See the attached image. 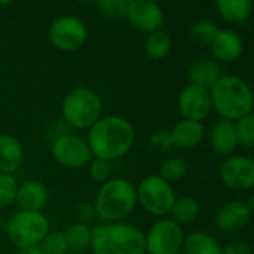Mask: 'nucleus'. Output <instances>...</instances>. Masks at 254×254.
I'll use <instances>...</instances> for the list:
<instances>
[{
    "label": "nucleus",
    "instance_id": "nucleus-36",
    "mask_svg": "<svg viewBox=\"0 0 254 254\" xmlns=\"http://www.w3.org/2000/svg\"><path fill=\"white\" fill-rule=\"evenodd\" d=\"M15 254H44V253L39 248V245H36V247H27V248H17Z\"/></svg>",
    "mask_w": 254,
    "mask_h": 254
},
{
    "label": "nucleus",
    "instance_id": "nucleus-34",
    "mask_svg": "<svg viewBox=\"0 0 254 254\" xmlns=\"http://www.w3.org/2000/svg\"><path fill=\"white\" fill-rule=\"evenodd\" d=\"M221 254H253L248 242L242 239H232L221 247Z\"/></svg>",
    "mask_w": 254,
    "mask_h": 254
},
{
    "label": "nucleus",
    "instance_id": "nucleus-14",
    "mask_svg": "<svg viewBox=\"0 0 254 254\" xmlns=\"http://www.w3.org/2000/svg\"><path fill=\"white\" fill-rule=\"evenodd\" d=\"M127 20L141 32L154 33L157 30H162L165 14L160 6L151 0H133L129 14H127Z\"/></svg>",
    "mask_w": 254,
    "mask_h": 254
},
{
    "label": "nucleus",
    "instance_id": "nucleus-9",
    "mask_svg": "<svg viewBox=\"0 0 254 254\" xmlns=\"http://www.w3.org/2000/svg\"><path fill=\"white\" fill-rule=\"evenodd\" d=\"M186 233L172 218H159L145 233V254H180Z\"/></svg>",
    "mask_w": 254,
    "mask_h": 254
},
{
    "label": "nucleus",
    "instance_id": "nucleus-25",
    "mask_svg": "<svg viewBox=\"0 0 254 254\" xmlns=\"http://www.w3.org/2000/svg\"><path fill=\"white\" fill-rule=\"evenodd\" d=\"M171 47H172L171 36L163 30H157L154 33H150V36L144 45V50H145V54L148 59L163 60L169 54Z\"/></svg>",
    "mask_w": 254,
    "mask_h": 254
},
{
    "label": "nucleus",
    "instance_id": "nucleus-33",
    "mask_svg": "<svg viewBox=\"0 0 254 254\" xmlns=\"http://www.w3.org/2000/svg\"><path fill=\"white\" fill-rule=\"evenodd\" d=\"M148 145H150V148H151L154 153L168 154V153L174 148V144H172L169 130H166V129L154 130V132L150 135V138H148Z\"/></svg>",
    "mask_w": 254,
    "mask_h": 254
},
{
    "label": "nucleus",
    "instance_id": "nucleus-8",
    "mask_svg": "<svg viewBox=\"0 0 254 254\" xmlns=\"http://www.w3.org/2000/svg\"><path fill=\"white\" fill-rule=\"evenodd\" d=\"M50 153L56 163L66 169H84L93 160L87 139L70 132L54 138L50 144Z\"/></svg>",
    "mask_w": 254,
    "mask_h": 254
},
{
    "label": "nucleus",
    "instance_id": "nucleus-12",
    "mask_svg": "<svg viewBox=\"0 0 254 254\" xmlns=\"http://www.w3.org/2000/svg\"><path fill=\"white\" fill-rule=\"evenodd\" d=\"M177 106L181 118L203 123L212 112L209 90L189 84L178 94Z\"/></svg>",
    "mask_w": 254,
    "mask_h": 254
},
{
    "label": "nucleus",
    "instance_id": "nucleus-3",
    "mask_svg": "<svg viewBox=\"0 0 254 254\" xmlns=\"http://www.w3.org/2000/svg\"><path fill=\"white\" fill-rule=\"evenodd\" d=\"M91 254H145V232L129 221L100 223L93 227Z\"/></svg>",
    "mask_w": 254,
    "mask_h": 254
},
{
    "label": "nucleus",
    "instance_id": "nucleus-24",
    "mask_svg": "<svg viewBox=\"0 0 254 254\" xmlns=\"http://www.w3.org/2000/svg\"><path fill=\"white\" fill-rule=\"evenodd\" d=\"M69 253L73 254H82L85 251H90L91 247V235L93 227H90L87 223H75L67 230H64Z\"/></svg>",
    "mask_w": 254,
    "mask_h": 254
},
{
    "label": "nucleus",
    "instance_id": "nucleus-19",
    "mask_svg": "<svg viewBox=\"0 0 254 254\" xmlns=\"http://www.w3.org/2000/svg\"><path fill=\"white\" fill-rule=\"evenodd\" d=\"M214 57L218 62L230 63L238 60L244 51V42L233 30H220L214 42L211 44Z\"/></svg>",
    "mask_w": 254,
    "mask_h": 254
},
{
    "label": "nucleus",
    "instance_id": "nucleus-15",
    "mask_svg": "<svg viewBox=\"0 0 254 254\" xmlns=\"http://www.w3.org/2000/svg\"><path fill=\"white\" fill-rule=\"evenodd\" d=\"M48 200H50V191L42 181L27 180L18 183L15 205L18 206L20 211L44 212L45 206L48 205Z\"/></svg>",
    "mask_w": 254,
    "mask_h": 254
},
{
    "label": "nucleus",
    "instance_id": "nucleus-31",
    "mask_svg": "<svg viewBox=\"0 0 254 254\" xmlns=\"http://www.w3.org/2000/svg\"><path fill=\"white\" fill-rule=\"evenodd\" d=\"M18 181L14 175L0 174V209H6L15 203Z\"/></svg>",
    "mask_w": 254,
    "mask_h": 254
},
{
    "label": "nucleus",
    "instance_id": "nucleus-27",
    "mask_svg": "<svg viewBox=\"0 0 254 254\" xmlns=\"http://www.w3.org/2000/svg\"><path fill=\"white\" fill-rule=\"evenodd\" d=\"M235 132L238 147L253 148L254 147V114L244 115L235 121Z\"/></svg>",
    "mask_w": 254,
    "mask_h": 254
},
{
    "label": "nucleus",
    "instance_id": "nucleus-22",
    "mask_svg": "<svg viewBox=\"0 0 254 254\" xmlns=\"http://www.w3.org/2000/svg\"><path fill=\"white\" fill-rule=\"evenodd\" d=\"M221 244L205 232H191L186 235L183 251L184 254H221Z\"/></svg>",
    "mask_w": 254,
    "mask_h": 254
},
{
    "label": "nucleus",
    "instance_id": "nucleus-10",
    "mask_svg": "<svg viewBox=\"0 0 254 254\" xmlns=\"http://www.w3.org/2000/svg\"><path fill=\"white\" fill-rule=\"evenodd\" d=\"M218 177L229 190H251L254 189V159L242 154L227 156L218 166Z\"/></svg>",
    "mask_w": 254,
    "mask_h": 254
},
{
    "label": "nucleus",
    "instance_id": "nucleus-30",
    "mask_svg": "<svg viewBox=\"0 0 254 254\" xmlns=\"http://www.w3.org/2000/svg\"><path fill=\"white\" fill-rule=\"evenodd\" d=\"M220 29L209 20L196 21L190 29V38L200 45H211L217 38Z\"/></svg>",
    "mask_w": 254,
    "mask_h": 254
},
{
    "label": "nucleus",
    "instance_id": "nucleus-7",
    "mask_svg": "<svg viewBox=\"0 0 254 254\" xmlns=\"http://www.w3.org/2000/svg\"><path fill=\"white\" fill-rule=\"evenodd\" d=\"M138 206L150 215L165 218L171 214L172 205L177 199L172 184L165 181L159 174L144 177L136 186Z\"/></svg>",
    "mask_w": 254,
    "mask_h": 254
},
{
    "label": "nucleus",
    "instance_id": "nucleus-20",
    "mask_svg": "<svg viewBox=\"0 0 254 254\" xmlns=\"http://www.w3.org/2000/svg\"><path fill=\"white\" fill-rule=\"evenodd\" d=\"M221 67L218 62L212 59H200L191 63V66L187 70V79L189 84L197 85L206 90H211V87L221 78Z\"/></svg>",
    "mask_w": 254,
    "mask_h": 254
},
{
    "label": "nucleus",
    "instance_id": "nucleus-1",
    "mask_svg": "<svg viewBox=\"0 0 254 254\" xmlns=\"http://www.w3.org/2000/svg\"><path fill=\"white\" fill-rule=\"evenodd\" d=\"M87 132L93 157L108 162L127 156L136 141L133 124L121 115H102Z\"/></svg>",
    "mask_w": 254,
    "mask_h": 254
},
{
    "label": "nucleus",
    "instance_id": "nucleus-16",
    "mask_svg": "<svg viewBox=\"0 0 254 254\" xmlns=\"http://www.w3.org/2000/svg\"><path fill=\"white\" fill-rule=\"evenodd\" d=\"M24 160L26 150L21 141L11 133H0V174L15 175Z\"/></svg>",
    "mask_w": 254,
    "mask_h": 254
},
{
    "label": "nucleus",
    "instance_id": "nucleus-29",
    "mask_svg": "<svg viewBox=\"0 0 254 254\" xmlns=\"http://www.w3.org/2000/svg\"><path fill=\"white\" fill-rule=\"evenodd\" d=\"M97 9L108 18L118 20V18H127L129 9L133 3V0H96Z\"/></svg>",
    "mask_w": 254,
    "mask_h": 254
},
{
    "label": "nucleus",
    "instance_id": "nucleus-35",
    "mask_svg": "<svg viewBox=\"0 0 254 254\" xmlns=\"http://www.w3.org/2000/svg\"><path fill=\"white\" fill-rule=\"evenodd\" d=\"M78 218H79V223H87L91 221L93 218H96V209L93 206V203H79L75 209Z\"/></svg>",
    "mask_w": 254,
    "mask_h": 254
},
{
    "label": "nucleus",
    "instance_id": "nucleus-4",
    "mask_svg": "<svg viewBox=\"0 0 254 254\" xmlns=\"http://www.w3.org/2000/svg\"><path fill=\"white\" fill-rule=\"evenodd\" d=\"M209 94L212 111H215L220 118L235 123L244 115L253 112L254 93L239 76L221 75V78L211 87Z\"/></svg>",
    "mask_w": 254,
    "mask_h": 254
},
{
    "label": "nucleus",
    "instance_id": "nucleus-17",
    "mask_svg": "<svg viewBox=\"0 0 254 254\" xmlns=\"http://www.w3.org/2000/svg\"><path fill=\"white\" fill-rule=\"evenodd\" d=\"M174 148L180 150H193L199 147L205 138V126L203 123L181 118L177 121L169 130Z\"/></svg>",
    "mask_w": 254,
    "mask_h": 254
},
{
    "label": "nucleus",
    "instance_id": "nucleus-37",
    "mask_svg": "<svg viewBox=\"0 0 254 254\" xmlns=\"http://www.w3.org/2000/svg\"><path fill=\"white\" fill-rule=\"evenodd\" d=\"M247 205H248V208H250L251 214H254V190L250 193V196H248V200H247Z\"/></svg>",
    "mask_w": 254,
    "mask_h": 254
},
{
    "label": "nucleus",
    "instance_id": "nucleus-5",
    "mask_svg": "<svg viewBox=\"0 0 254 254\" xmlns=\"http://www.w3.org/2000/svg\"><path fill=\"white\" fill-rule=\"evenodd\" d=\"M102 115L103 100L88 87H76L63 99L62 118L69 129L88 130Z\"/></svg>",
    "mask_w": 254,
    "mask_h": 254
},
{
    "label": "nucleus",
    "instance_id": "nucleus-11",
    "mask_svg": "<svg viewBox=\"0 0 254 254\" xmlns=\"http://www.w3.org/2000/svg\"><path fill=\"white\" fill-rule=\"evenodd\" d=\"M87 39L85 24L76 17H60L50 29L51 44L62 51H75L84 45Z\"/></svg>",
    "mask_w": 254,
    "mask_h": 254
},
{
    "label": "nucleus",
    "instance_id": "nucleus-21",
    "mask_svg": "<svg viewBox=\"0 0 254 254\" xmlns=\"http://www.w3.org/2000/svg\"><path fill=\"white\" fill-rule=\"evenodd\" d=\"M215 8L223 20L232 24H242L251 15L253 0H215Z\"/></svg>",
    "mask_w": 254,
    "mask_h": 254
},
{
    "label": "nucleus",
    "instance_id": "nucleus-2",
    "mask_svg": "<svg viewBox=\"0 0 254 254\" xmlns=\"http://www.w3.org/2000/svg\"><path fill=\"white\" fill-rule=\"evenodd\" d=\"M93 206L102 223L127 221L138 208L136 186L127 178L112 177L100 184Z\"/></svg>",
    "mask_w": 254,
    "mask_h": 254
},
{
    "label": "nucleus",
    "instance_id": "nucleus-23",
    "mask_svg": "<svg viewBox=\"0 0 254 254\" xmlns=\"http://www.w3.org/2000/svg\"><path fill=\"white\" fill-rule=\"evenodd\" d=\"M200 214V205H199V200L193 196H177L174 205H172V209H171V218L178 223L180 226H184V224H190L193 223Z\"/></svg>",
    "mask_w": 254,
    "mask_h": 254
},
{
    "label": "nucleus",
    "instance_id": "nucleus-13",
    "mask_svg": "<svg viewBox=\"0 0 254 254\" xmlns=\"http://www.w3.org/2000/svg\"><path fill=\"white\" fill-rule=\"evenodd\" d=\"M251 211L245 200L232 199L223 203L215 214V227L223 233H236L251 221Z\"/></svg>",
    "mask_w": 254,
    "mask_h": 254
},
{
    "label": "nucleus",
    "instance_id": "nucleus-6",
    "mask_svg": "<svg viewBox=\"0 0 254 254\" xmlns=\"http://www.w3.org/2000/svg\"><path fill=\"white\" fill-rule=\"evenodd\" d=\"M50 230V220L44 212L18 209L6 220L5 233L15 248H27L39 245Z\"/></svg>",
    "mask_w": 254,
    "mask_h": 254
},
{
    "label": "nucleus",
    "instance_id": "nucleus-18",
    "mask_svg": "<svg viewBox=\"0 0 254 254\" xmlns=\"http://www.w3.org/2000/svg\"><path fill=\"white\" fill-rule=\"evenodd\" d=\"M209 144H211V148L217 154L232 156L235 153V150L238 148L235 123L224 120V118H218L211 127Z\"/></svg>",
    "mask_w": 254,
    "mask_h": 254
},
{
    "label": "nucleus",
    "instance_id": "nucleus-28",
    "mask_svg": "<svg viewBox=\"0 0 254 254\" xmlns=\"http://www.w3.org/2000/svg\"><path fill=\"white\" fill-rule=\"evenodd\" d=\"M39 248L42 250L44 254H67L69 247L64 232L50 230L39 244Z\"/></svg>",
    "mask_w": 254,
    "mask_h": 254
},
{
    "label": "nucleus",
    "instance_id": "nucleus-26",
    "mask_svg": "<svg viewBox=\"0 0 254 254\" xmlns=\"http://www.w3.org/2000/svg\"><path fill=\"white\" fill-rule=\"evenodd\" d=\"M189 174V165L181 157H168L162 162L159 175L169 184L183 181Z\"/></svg>",
    "mask_w": 254,
    "mask_h": 254
},
{
    "label": "nucleus",
    "instance_id": "nucleus-40",
    "mask_svg": "<svg viewBox=\"0 0 254 254\" xmlns=\"http://www.w3.org/2000/svg\"><path fill=\"white\" fill-rule=\"evenodd\" d=\"M78 2H82V3H91V2H96V0H78Z\"/></svg>",
    "mask_w": 254,
    "mask_h": 254
},
{
    "label": "nucleus",
    "instance_id": "nucleus-32",
    "mask_svg": "<svg viewBox=\"0 0 254 254\" xmlns=\"http://www.w3.org/2000/svg\"><path fill=\"white\" fill-rule=\"evenodd\" d=\"M87 171H88V177L91 181L97 184H103L109 178H112V162L93 157V160L87 166Z\"/></svg>",
    "mask_w": 254,
    "mask_h": 254
},
{
    "label": "nucleus",
    "instance_id": "nucleus-39",
    "mask_svg": "<svg viewBox=\"0 0 254 254\" xmlns=\"http://www.w3.org/2000/svg\"><path fill=\"white\" fill-rule=\"evenodd\" d=\"M12 2V0H0V6H6Z\"/></svg>",
    "mask_w": 254,
    "mask_h": 254
},
{
    "label": "nucleus",
    "instance_id": "nucleus-38",
    "mask_svg": "<svg viewBox=\"0 0 254 254\" xmlns=\"http://www.w3.org/2000/svg\"><path fill=\"white\" fill-rule=\"evenodd\" d=\"M8 220V218H6ZM6 220H2L0 218V232H5V229H6Z\"/></svg>",
    "mask_w": 254,
    "mask_h": 254
}]
</instances>
